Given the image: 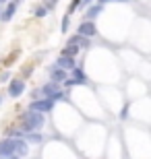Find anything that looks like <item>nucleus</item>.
Returning a JSON list of instances; mask_svg holds the SVG:
<instances>
[{"instance_id":"obj_5","label":"nucleus","mask_w":151,"mask_h":159,"mask_svg":"<svg viewBox=\"0 0 151 159\" xmlns=\"http://www.w3.org/2000/svg\"><path fill=\"white\" fill-rule=\"evenodd\" d=\"M25 91V83L23 81H12L11 85H8V95H11V97H19V95L23 93Z\"/></svg>"},{"instance_id":"obj_14","label":"nucleus","mask_w":151,"mask_h":159,"mask_svg":"<svg viewBox=\"0 0 151 159\" xmlns=\"http://www.w3.org/2000/svg\"><path fill=\"white\" fill-rule=\"evenodd\" d=\"M56 4H58V0H46V2H44V6H46V8H54Z\"/></svg>"},{"instance_id":"obj_17","label":"nucleus","mask_w":151,"mask_h":159,"mask_svg":"<svg viewBox=\"0 0 151 159\" xmlns=\"http://www.w3.org/2000/svg\"><path fill=\"white\" fill-rule=\"evenodd\" d=\"M79 4H81V0H73V4H70L68 12H73V11H75V8H77V6H79Z\"/></svg>"},{"instance_id":"obj_22","label":"nucleus","mask_w":151,"mask_h":159,"mask_svg":"<svg viewBox=\"0 0 151 159\" xmlns=\"http://www.w3.org/2000/svg\"><path fill=\"white\" fill-rule=\"evenodd\" d=\"M0 2H4V0H0Z\"/></svg>"},{"instance_id":"obj_11","label":"nucleus","mask_w":151,"mask_h":159,"mask_svg":"<svg viewBox=\"0 0 151 159\" xmlns=\"http://www.w3.org/2000/svg\"><path fill=\"white\" fill-rule=\"evenodd\" d=\"M41 91H44V95H46V97H50V95H54L56 91H58V85H56V83H48Z\"/></svg>"},{"instance_id":"obj_18","label":"nucleus","mask_w":151,"mask_h":159,"mask_svg":"<svg viewBox=\"0 0 151 159\" xmlns=\"http://www.w3.org/2000/svg\"><path fill=\"white\" fill-rule=\"evenodd\" d=\"M29 139H31V141H41L40 134H29Z\"/></svg>"},{"instance_id":"obj_19","label":"nucleus","mask_w":151,"mask_h":159,"mask_svg":"<svg viewBox=\"0 0 151 159\" xmlns=\"http://www.w3.org/2000/svg\"><path fill=\"white\" fill-rule=\"evenodd\" d=\"M108 2H122V0H99V4H108Z\"/></svg>"},{"instance_id":"obj_13","label":"nucleus","mask_w":151,"mask_h":159,"mask_svg":"<svg viewBox=\"0 0 151 159\" xmlns=\"http://www.w3.org/2000/svg\"><path fill=\"white\" fill-rule=\"evenodd\" d=\"M68 43H75V46H83V48H85V46H87V37H83V35H75L73 39L68 41Z\"/></svg>"},{"instance_id":"obj_9","label":"nucleus","mask_w":151,"mask_h":159,"mask_svg":"<svg viewBox=\"0 0 151 159\" xmlns=\"http://www.w3.org/2000/svg\"><path fill=\"white\" fill-rule=\"evenodd\" d=\"M77 54H79V46H75V43H68V46L62 50V56H73V58H75Z\"/></svg>"},{"instance_id":"obj_15","label":"nucleus","mask_w":151,"mask_h":159,"mask_svg":"<svg viewBox=\"0 0 151 159\" xmlns=\"http://www.w3.org/2000/svg\"><path fill=\"white\" fill-rule=\"evenodd\" d=\"M66 29H68V15L62 19V33H66Z\"/></svg>"},{"instance_id":"obj_2","label":"nucleus","mask_w":151,"mask_h":159,"mask_svg":"<svg viewBox=\"0 0 151 159\" xmlns=\"http://www.w3.org/2000/svg\"><path fill=\"white\" fill-rule=\"evenodd\" d=\"M41 126H44V116H41V112L31 110V112L23 114V128L25 130L33 132V130H40Z\"/></svg>"},{"instance_id":"obj_4","label":"nucleus","mask_w":151,"mask_h":159,"mask_svg":"<svg viewBox=\"0 0 151 159\" xmlns=\"http://www.w3.org/2000/svg\"><path fill=\"white\" fill-rule=\"evenodd\" d=\"M97 33V27H95V23H93L91 19H87V21H83L81 25H79V35L83 37H91Z\"/></svg>"},{"instance_id":"obj_21","label":"nucleus","mask_w":151,"mask_h":159,"mask_svg":"<svg viewBox=\"0 0 151 159\" xmlns=\"http://www.w3.org/2000/svg\"><path fill=\"white\" fill-rule=\"evenodd\" d=\"M122 2H133V0H122Z\"/></svg>"},{"instance_id":"obj_20","label":"nucleus","mask_w":151,"mask_h":159,"mask_svg":"<svg viewBox=\"0 0 151 159\" xmlns=\"http://www.w3.org/2000/svg\"><path fill=\"white\" fill-rule=\"evenodd\" d=\"M81 2H85V4H91V0H81Z\"/></svg>"},{"instance_id":"obj_10","label":"nucleus","mask_w":151,"mask_h":159,"mask_svg":"<svg viewBox=\"0 0 151 159\" xmlns=\"http://www.w3.org/2000/svg\"><path fill=\"white\" fill-rule=\"evenodd\" d=\"M15 11H17V4H8V6H6V11L2 12V21H11L12 15H15Z\"/></svg>"},{"instance_id":"obj_8","label":"nucleus","mask_w":151,"mask_h":159,"mask_svg":"<svg viewBox=\"0 0 151 159\" xmlns=\"http://www.w3.org/2000/svg\"><path fill=\"white\" fill-rule=\"evenodd\" d=\"M101 12H104V4H97V6H91L85 17H87V19H95L97 15H101Z\"/></svg>"},{"instance_id":"obj_23","label":"nucleus","mask_w":151,"mask_h":159,"mask_svg":"<svg viewBox=\"0 0 151 159\" xmlns=\"http://www.w3.org/2000/svg\"><path fill=\"white\" fill-rule=\"evenodd\" d=\"M0 101H2V99H0Z\"/></svg>"},{"instance_id":"obj_12","label":"nucleus","mask_w":151,"mask_h":159,"mask_svg":"<svg viewBox=\"0 0 151 159\" xmlns=\"http://www.w3.org/2000/svg\"><path fill=\"white\" fill-rule=\"evenodd\" d=\"M52 79H54V81H64V79H66L64 68H56V70H52Z\"/></svg>"},{"instance_id":"obj_7","label":"nucleus","mask_w":151,"mask_h":159,"mask_svg":"<svg viewBox=\"0 0 151 159\" xmlns=\"http://www.w3.org/2000/svg\"><path fill=\"white\" fill-rule=\"evenodd\" d=\"M70 70H73V81H75L77 85H85V83H87V77H85V72H83L81 68H77V66H73Z\"/></svg>"},{"instance_id":"obj_16","label":"nucleus","mask_w":151,"mask_h":159,"mask_svg":"<svg viewBox=\"0 0 151 159\" xmlns=\"http://www.w3.org/2000/svg\"><path fill=\"white\" fill-rule=\"evenodd\" d=\"M46 6H41V8H37V11H35V17H44V15H46Z\"/></svg>"},{"instance_id":"obj_1","label":"nucleus","mask_w":151,"mask_h":159,"mask_svg":"<svg viewBox=\"0 0 151 159\" xmlns=\"http://www.w3.org/2000/svg\"><path fill=\"white\" fill-rule=\"evenodd\" d=\"M27 153V143L12 136L0 143V157H23Z\"/></svg>"},{"instance_id":"obj_6","label":"nucleus","mask_w":151,"mask_h":159,"mask_svg":"<svg viewBox=\"0 0 151 159\" xmlns=\"http://www.w3.org/2000/svg\"><path fill=\"white\" fill-rule=\"evenodd\" d=\"M56 66H60V68H64V70H70V68L75 66V60H73V56H60L58 62H56Z\"/></svg>"},{"instance_id":"obj_3","label":"nucleus","mask_w":151,"mask_h":159,"mask_svg":"<svg viewBox=\"0 0 151 159\" xmlns=\"http://www.w3.org/2000/svg\"><path fill=\"white\" fill-rule=\"evenodd\" d=\"M54 103L56 101H52L50 97H46V99H37V101H31V106H29V110H35V112H50L54 107Z\"/></svg>"}]
</instances>
